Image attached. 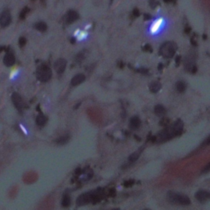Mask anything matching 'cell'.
<instances>
[{
  "mask_svg": "<svg viewBox=\"0 0 210 210\" xmlns=\"http://www.w3.org/2000/svg\"><path fill=\"white\" fill-rule=\"evenodd\" d=\"M69 139H70L69 136H68V135H65V136H63L59 137V138L57 139L56 141H55V143H56L57 145H63L68 142Z\"/></svg>",
  "mask_w": 210,
  "mask_h": 210,
  "instance_id": "obj_16",
  "label": "cell"
},
{
  "mask_svg": "<svg viewBox=\"0 0 210 210\" xmlns=\"http://www.w3.org/2000/svg\"><path fill=\"white\" fill-rule=\"evenodd\" d=\"M36 77L39 81L47 82L52 77V71L49 66L42 64L38 67L36 71Z\"/></svg>",
  "mask_w": 210,
  "mask_h": 210,
  "instance_id": "obj_5",
  "label": "cell"
},
{
  "mask_svg": "<svg viewBox=\"0 0 210 210\" xmlns=\"http://www.w3.org/2000/svg\"><path fill=\"white\" fill-rule=\"evenodd\" d=\"M67 67V61L64 59H59L54 63V69L57 72V73L62 74L64 72Z\"/></svg>",
  "mask_w": 210,
  "mask_h": 210,
  "instance_id": "obj_8",
  "label": "cell"
},
{
  "mask_svg": "<svg viewBox=\"0 0 210 210\" xmlns=\"http://www.w3.org/2000/svg\"><path fill=\"white\" fill-rule=\"evenodd\" d=\"M154 113L157 115V116H159V117H162L166 114V109L161 104H158L155 106L154 108Z\"/></svg>",
  "mask_w": 210,
  "mask_h": 210,
  "instance_id": "obj_14",
  "label": "cell"
},
{
  "mask_svg": "<svg viewBox=\"0 0 210 210\" xmlns=\"http://www.w3.org/2000/svg\"><path fill=\"white\" fill-rule=\"evenodd\" d=\"M3 63L7 67H12L15 63V56L12 52H8L3 58Z\"/></svg>",
  "mask_w": 210,
  "mask_h": 210,
  "instance_id": "obj_11",
  "label": "cell"
},
{
  "mask_svg": "<svg viewBox=\"0 0 210 210\" xmlns=\"http://www.w3.org/2000/svg\"><path fill=\"white\" fill-rule=\"evenodd\" d=\"M26 44V39L25 37H20L19 38V45L21 47H23L25 46V44Z\"/></svg>",
  "mask_w": 210,
  "mask_h": 210,
  "instance_id": "obj_23",
  "label": "cell"
},
{
  "mask_svg": "<svg viewBox=\"0 0 210 210\" xmlns=\"http://www.w3.org/2000/svg\"><path fill=\"white\" fill-rule=\"evenodd\" d=\"M35 28L37 30L40 31V32H44L47 30V28H48V26H47V24H46L45 22H39L35 24Z\"/></svg>",
  "mask_w": 210,
  "mask_h": 210,
  "instance_id": "obj_17",
  "label": "cell"
},
{
  "mask_svg": "<svg viewBox=\"0 0 210 210\" xmlns=\"http://www.w3.org/2000/svg\"><path fill=\"white\" fill-rule=\"evenodd\" d=\"M30 12V8H27V7H25L24 8L22 9V11H21V13H20V15H19V18L20 19H25L26 17V15H27V13Z\"/></svg>",
  "mask_w": 210,
  "mask_h": 210,
  "instance_id": "obj_21",
  "label": "cell"
},
{
  "mask_svg": "<svg viewBox=\"0 0 210 210\" xmlns=\"http://www.w3.org/2000/svg\"><path fill=\"white\" fill-rule=\"evenodd\" d=\"M12 17L8 10H4L0 15V26L2 27H7L11 23Z\"/></svg>",
  "mask_w": 210,
  "mask_h": 210,
  "instance_id": "obj_6",
  "label": "cell"
},
{
  "mask_svg": "<svg viewBox=\"0 0 210 210\" xmlns=\"http://www.w3.org/2000/svg\"><path fill=\"white\" fill-rule=\"evenodd\" d=\"M177 46L174 42L167 41L163 43L159 49V54L165 59H172L175 55Z\"/></svg>",
  "mask_w": 210,
  "mask_h": 210,
  "instance_id": "obj_3",
  "label": "cell"
},
{
  "mask_svg": "<svg viewBox=\"0 0 210 210\" xmlns=\"http://www.w3.org/2000/svg\"><path fill=\"white\" fill-rule=\"evenodd\" d=\"M161 89V84L158 81H154L150 85V90L152 93H157Z\"/></svg>",
  "mask_w": 210,
  "mask_h": 210,
  "instance_id": "obj_15",
  "label": "cell"
},
{
  "mask_svg": "<svg viewBox=\"0 0 210 210\" xmlns=\"http://www.w3.org/2000/svg\"><path fill=\"white\" fill-rule=\"evenodd\" d=\"M139 156H140V154H139V153H133V154H131L130 156H129L128 161H129V162H131V163L135 162L139 158Z\"/></svg>",
  "mask_w": 210,
  "mask_h": 210,
  "instance_id": "obj_22",
  "label": "cell"
},
{
  "mask_svg": "<svg viewBox=\"0 0 210 210\" xmlns=\"http://www.w3.org/2000/svg\"><path fill=\"white\" fill-rule=\"evenodd\" d=\"M195 199L199 202H206L210 199V192L206 191H199L195 194Z\"/></svg>",
  "mask_w": 210,
  "mask_h": 210,
  "instance_id": "obj_10",
  "label": "cell"
},
{
  "mask_svg": "<svg viewBox=\"0 0 210 210\" xmlns=\"http://www.w3.org/2000/svg\"><path fill=\"white\" fill-rule=\"evenodd\" d=\"M176 89H177V90L178 92L182 93V92H184V91L186 90V85L185 84V82H183V81H178V82H177V84H176Z\"/></svg>",
  "mask_w": 210,
  "mask_h": 210,
  "instance_id": "obj_19",
  "label": "cell"
},
{
  "mask_svg": "<svg viewBox=\"0 0 210 210\" xmlns=\"http://www.w3.org/2000/svg\"><path fill=\"white\" fill-rule=\"evenodd\" d=\"M140 126H141V120H140L139 117H137V116L132 117L130 120V127L133 130H136V129L140 127Z\"/></svg>",
  "mask_w": 210,
  "mask_h": 210,
  "instance_id": "obj_13",
  "label": "cell"
},
{
  "mask_svg": "<svg viewBox=\"0 0 210 210\" xmlns=\"http://www.w3.org/2000/svg\"><path fill=\"white\" fill-rule=\"evenodd\" d=\"M79 18V15L77 12L74 10H70L67 13L65 16V22L67 24H72L76 21H77Z\"/></svg>",
  "mask_w": 210,
  "mask_h": 210,
  "instance_id": "obj_9",
  "label": "cell"
},
{
  "mask_svg": "<svg viewBox=\"0 0 210 210\" xmlns=\"http://www.w3.org/2000/svg\"><path fill=\"white\" fill-rule=\"evenodd\" d=\"M47 121V117L44 114H39L36 117V123L40 126H43Z\"/></svg>",
  "mask_w": 210,
  "mask_h": 210,
  "instance_id": "obj_18",
  "label": "cell"
},
{
  "mask_svg": "<svg viewBox=\"0 0 210 210\" xmlns=\"http://www.w3.org/2000/svg\"><path fill=\"white\" fill-rule=\"evenodd\" d=\"M167 123H168V120L164 119V118H162V121L160 122V124L162 125H167Z\"/></svg>",
  "mask_w": 210,
  "mask_h": 210,
  "instance_id": "obj_28",
  "label": "cell"
},
{
  "mask_svg": "<svg viewBox=\"0 0 210 210\" xmlns=\"http://www.w3.org/2000/svg\"><path fill=\"white\" fill-rule=\"evenodd\" d=\"M182 128H183V122L181 120H177L172 126L166 128L158 134V142H163V141H168L173 137L177 136L182 133Z\"/></svg>",
  "mask_w": 210,
  "mask_h": 210,
  "instance_id": "obj_1",
  "label": "cell"
},
{
  "mask_svg": "<svg viewBox=\"0 0 210 210\" xmlns=\"http://www.w3.org/2000/svg\"><path fill=\"white\" fill-rule=\"evenodd\" d=\"M84 55H83L82 54H79L78 55H77V57H76V60L77 61H82L83 59H84Z\"/></svg>",
  "mask_w": 210,
  "mask_h": 210,
  "instance_id": "obj_26",
  "label": "cell"
},
{
  "mask_svg": "<svg viewBox=\"0 0 210 210\" xmlns=\"http://www.w3.org/2000/svg\"><path fill=\"white\" fill-rule=\"evenodd\" d=\"M167 199L169 202L172 204H179V205H190L191 204V199H189L186 195L179 194V193L170 191L167 194Z\"/></svg>",
  "mask_w": 210,
  "mask_h": 210,
  "instance_id": "obj_4",
  "label": "cell"
},
{
  "mask_svg": "<svg viewBox=\"0 0 210 210\" xmlns=\"http://www.w3.org/2000/svg\"><path fill=\"white\" fill-rule=\"evenodd\" d=\"M179 61H180V57H177V60H176V62H177V65L179 64Z\"/></svg>",
  "mask_w": 210,
  "mask_h": 210,
  "instance_id": "obj_30",
  "label": "cell"
},
{
  "mask_svg": "<svg viewBox=\"0 0 210 210\" xmlns=\"http://www.w3.org/2000/svg\"><path fill=\"white\" fill-rule=\"evenodd\" d=\"M85 80V75H83V74H77V75H76L72 79V80H71V85H73V86H76V85H78L84 82Z\"/></svg>",
  "mask_w": 210,
  "mask_h": 210,
  "instance_id": "obj_12",
  "label": "cell"
},
{
  "mask_svg": "<svg viewBox=\"0 0 210 210\" xmlns=\"http://www.w3.org/2000/svg\"><path fill=\"white\" fill-rule=\"evenodd\" d=\"M102 199V195L98 191H90V192L85 193L83 195H80L76 200V203L78 205H85V204L93 203L96 204L100 202Z\"/></svg>",
  "mask_w": 210,
  "mask_h": 210,
  "instance_id": "obj_2",
  "label": "cell"
},
{
  "mask_svg": "<svg viewBox=\"0 0 210 210\" xmlns=\"http://www.w3.org/2000/svg\"><path fill=\"white\" fill-rule=\"evenodd\" d=\"M210 145V136L208 137V138L206 139L204 143H203V145Z\"/></svg>",
  "mask_w": 210,
  "mask_h": 210,
  "instance_id": "obj_27",
  "label": "cell"
},
{
  "mask_svg": "<svg viewBox=\"0 0 210 210\" xmlns=\"http://www.w3.org/2000/svg\"><path fill=\"white\" fill-rule=\"evenodd\" d=\"M12 100H13L15 108L19 111L20 113H22L23 108H24V103L22 101V97L18 93H13L12 95Z\"/></svg>",
  "mask_w": 210,
  "mask_h": 210,
  "instance_id": "obj_7",
  "label": "cell"
},
{
  "mask_svg": "<svg viewBox=\"0 0 210 210\" xmlns=\"http://www.w3.org/2000/svg\"><path fill=\"white\" fill-rule=\"evenodd\" d=\"M210 172V162H208V164L206 165L205 167H204V168L202 170V174L207 173V172Z\"/></svg>",
  "mask_w": 210,
  "mask_h": 210,
  "instance_id": "obj_25",
  "label": "cell"
},
{
  "mask_svg": "<svg viewBox=\"0 0 210 210\" xmlns=\"http://www.w3.org/2000/svg\"><path fill=\"white\" fill-rule=\"evenodd\" d=\"M71 204V199H70V196L68 195H65L63 196V200H62V205L63 207H68Z\"/></svg>",
  "mask_w": 210,
  "mask_h": 210,
  "instance_id": "obj_20",
  "label": "cell"
},
{
  "mask_svg": "<svg viewBox=\"0 0 210 210\" xmlns=\"http://www.w3.org/2000/svg\"><path fill=\"white\" fill-rule=\"evenodd\" d=\"M115 195H116V192H115L114 190H110V191H109V195L110 196H114Z\"/></svg>",
  "mask_w": 210,
  "mask_h": 210,
  "instance_id": "obj_29",
  "label": "cell"
},
{
  "mask_svg": "<svg viewBox=\"0 0 210 210\" xmlns=\"http://www.w3.org/2000/svg\"><path fill=\"white\" fill-rule=\"evenodd\" d=\"M135 183L134 180H128L126 182H124V186L125 187H131V186H133V184Z\"/></svg>",
  "mask_w": 210,
  "mask_h": 210,
  "instance_id": "obj_24",
  "label": "cell"
}]
</instances>
